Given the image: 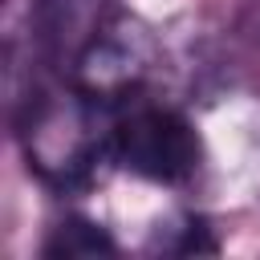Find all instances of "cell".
Returning <instances> with one entry per match:
<instances>
[{
	"instance_id": "obj_1",
	"label": "cell",
	"mask_w": 260,
	"mask_h": 260,
	"mask_svg": "<svg viewBox=\"0 0 260 260\" xmlns=\"http://www.w3.org/2000/svg\"><path fill=\"white\" fill-rule=\"evenodd\" d=\"M114 154L126 171L142 179L179 183L199 162V138L171 110H134L114 130Z\"/></svg>"
},
{
	"instance_id": "obj_2",
	"label": "cell",
	"mask_w": 260,
	"mask_h": 260,
	"mask_svg": "<svg viewBox=\"0 0 260 260\" xmlns=\"http://www.w3.org/2000/svg\"><path fill=\"white\" fill-rule=\"evenodd\" d=\"M110 252H118V244L89 219H69L53 228V236L45 240V256H110Z\"/></svg>"
}]
</instances>
